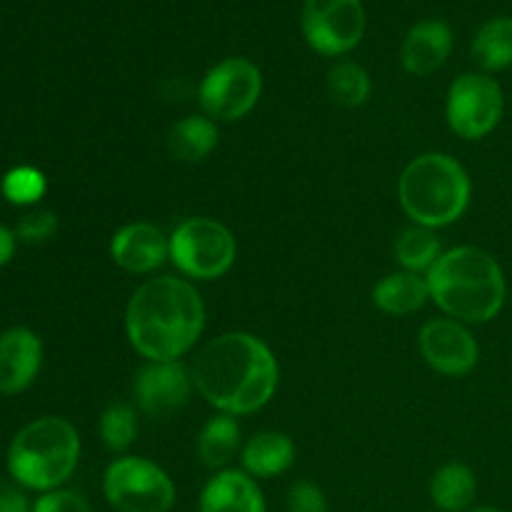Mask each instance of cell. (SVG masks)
<instances>
[{"label":"cell","mask_w":512,"mask_h":512,"mask_svg":"<svg viewBox=\"0 0 512 512\" xmlns=\"http://www.w3.org/2000/svg\"><path fill=\"white\" fill-rule=\"evenodd\" d=\"M280 370L273 350L250 333L210 340L193 365L198 393L225 415H250L273 400Z\"/></svg>","instance_id":"obj_1"},{"label":"cell","mask_w":512,"mask_h":512,"mask_svg":"<svg viewBox=\"0 0 512 512\" xmlns=\"http://www.w3.org/2000/svg\"><path fill=\"white\" fill-rule=\"evenodd\" d=\"M205 328V305L188 280L150 278L125 308L130 345L148 363H170L193 350Z\"/></svg>","instance_id":"obj_2"},{"label":"cell","mask_w":512,"mask_h":512,"mask_svg":"<svg viewBox=\"0 0 512 512\" xmlns=\"http://www.w3.org/2000/svg\"><path fill=\"white\" fill-rule=\"evenodd\" d=\"M428 285L430 300L458 323H490L508 300L503 268L488 250L475 245H460L440 255L430 268Z\"/></svg>","instance_id":"obj_3"},{"label":"cell","mask_w":512,"mask_h":512,"mask_svg":"<svg viewBox=\"0 0 512 512\" xmlns=\"http://www.w3.org/2000/svg\"><path fill=\"white\" fill-rule=\"evenodd\" d=\"M398 198L405 215L423 228H445L470 205L468 170L445 153H425L403 170Z\"/></svg>","instance_id":"obj_4"},{"label":"cell","mask_w":512,"mask_h":512,"mask_svg":"<svg viewBox=\"0 0 512 512\" xmlns=\"http://www.w3.org/2000/svg\"><path fill=\"white\" fill-rule=\"evenodd\" d=\"M78 430L63 418H38L25 425L8 448V473L20 488L50 493L78 468Z\"/></svg>","instance_id":"obj_5"},{"label":"cell","mask_w":512,"mask_h":512,"mask_svg":"<svg viewBox=\"0 0 512 512\" xmlns=\"http://www.w3.org/2000/svg\"><path fill=\"white\" fill-rule=\"evenodd\" d=\"M103 495L118 512H170L178 498L173 478L160 465L135 455H125L108 465Z\"/></svg>","instance_id":"obj_6"},{"label":"cell","mask_w":512,"mask_h":512,"mask_svg":"<svg viewBox=\"0 0 512 512\" xmlns=\"http://www.w3.org/2000/svg\"><path fill=\"white\" fill-rule=\"evenodd\" d=\"M235 238L213 218H188L170 235V260L195 280L223 278L235 263Z\"/></svg>","instance_id":"obj_7"},{"label":"cell","mask_w":512,"mask_h":512,"mask_svg":"<svg viewBox=\"0 0 512 512\" xmlns=\"http://www.w3.org/2000/svg\"><path fill=\"white\" fill-rule=\"evenodd\" d=\"M263 93L260 68L248 58H225L205 73L200 83V105L210 120L233 123L258 105Z\"/></svg>","instance_id":"obj_8"},{"label":"cell","mask_w":512,"mask_h":512,"mask_svg":"<svg viewBox=\"0 0 512 512\" xmlns=\"http://www.w3.org/2000/svg\"><path fill=\"white\" fill-rule=\"evenodd\" d=\"M505 113L503 88L488 73H465L448 90L445 115L458 138L480 140L493 133Z\"/></svg>","instance_id":"obj_9"},{"label":"cell","mask_w":512,"mask_h":512,"mask_svg":"<svg viewBox=\"0 0 512 512\" xmlns=\"http://www.w3.org/2000/svg\"><path fill=\"white\" fill-rule=\"evenodd\" d=\"M300 25L315 53L325 58H338L358 48L363 40V0H305Z\"/></svg>","instance_id":"obj_10"},{"label":"cell","mask_w":512,"mask_h":512,"mask_svg":"<svg viewBox=\"0 0 512 512\" xmlns=\"http://www.w3.org/2000/svg\"><path fill=\"white\" fill-rule=\"evenodd\" d=\"M193 388V373L180 360L143 365L133 380L135 403L153 420H165L185 408Z\"/></svg>","instance_id":"obj_11"},{"label":"cell","mask_w":512,"mask_h":512,"mask_svg":"<svg viewBox=\"0 0 512 512\" xmlns=\"http://www.w3.org/2000/svg\"><path fill=\"white\" fill-rule=\"evenodd\" d=\"M418 343L425 363L448 378H463V375L473 373L480 360L478 340L463 323L453 318H438L425 323Z\"/></svg>","instance_id":"obj_12"},{"label":"cell","mask_w":512,"mask_h":512,"mask_svg":"<svg viewBox=\"0 0 512 512\" xmlns=\"http://www.w3.org/2000/svg\"><path fill=\"white\" fill-rule=\"evenodd\" d=\"M110 258L128 273H153L170 258V238L153 223H128L110 240Z\"/></svg>","instance_id":"obj_13"},{"label":"cell","mask_w":512,"mask_h":512,"mask_svg":"<svg viewBox=\"0 0 512 512\" xmlns=\"http://www.w3.org/2000/svg\"><path fill=\"white\" fill-rule=\"evenodd\" d=\"M43 363V343L28 328L0 335V393L18 395L33 385Z\"/></svg>","instance_id":"obj_14"},{"label":"cell","mask_w":512,"mask_h":512,"mask_svg":"<svg viewBox=\"0 0 512 512\" xmlns=\"http://www.w3.org/2000/svg\"><path fill=\"white\" fill-rule=\"evenodd\" d=\"M450 53H453V30L445 20L438 18L415 23L400 45L403 68L408 73L420 75V78L443 68Z\"/></svg>","instance_id":"obj_15"},{"label":"cell","mask_w":512,"mask_h":512,"mask_svg":"<svg viewBox=\"0 0 512 512\" xmlns=\"http://www.w3.org/2000/svg\"><path fill=\"white\" fill-rule=\"evenodd\" d=\"M200 512H268L255 478L245 470H220L205 483L198 500Z\"/></svg>","instance_id":"obj_16"},{"label":"cell","mask_w":512,"mask_h":512,"mask_svg":"<svg viewBox=\"0 0 512 512\" xmlns=\"http://www.w3.org/2000/svg\"><path fill=\"white\" fill-rule=\"evenodd\" d=\"M240 460L250 478H278V475L288 473L290 465L295 463V443L285 433L265 430L245 443V448L240 450Z\"/></svg>","instance_id":"obj_17"},{"label":"cell","mask_w":512,"mask_h":512,"mask_svg":"<svg viewBox=\"0 0 512 512\" xmlns=\"http://www.w3.org/2000/svg\"><path fill=\"white\" fill-rule=\"evenodd\" d=\"M430 300V285L428 275L410 273V270H400V273H390L388 278L380 280L373 290V303L378 305L383 313L388 315H410L415 310L423 308Z\"/></svg>","instance_id":"obj_18"},{"label":"cell","mask_w":512,"mask_h":512,"mask_svg":"<svg viewBox=\"0 0 512 512\" xmlns=\"http://www.w3.org/2000/svg\"><path fill=\"white\" fill-rule=\"evenodd\" d=\"M478 495L475 473L463 463H448L430 480V500L443 512H468Z\"/></svg>","instance_id":"obj_19"},{"label":"cell","mask_w":512,"mask_h":512,"mask_svg":"<svg viewBox=\"0 0 512 512\" xmlns=\"http://www.w3.org/2000/svg\"><path fill=\"white\" fill-rule=\"evenodd\" d=\"M240 450V425L235 415L218 413L203 425L198 435V458L205 468L228 470Z\"/></svg>","instance_id":"obj_20"},{"label":"cell","mask_w":512,"mask_h":512,"mask_svg":"<svg viewBox=\"0 0 512 512\" xmlns=\"http://www.w3.org/2000/svg\"><path fill=\"white\" fill-rule=\"evenodd\" d=\"M218 145V125L208 115H188L168 133V150L180 163H200Z\"/></svg>","instance_id":"obj_21"},{"label":"cell","mask_w":512,"mask_h":512,"mask_svg":"<svg viewBox=\"0 0 512 512\" xmlns=\"http://www.w3.org/2000/svg\"><path fill=\"white\" fill-rule=\"evenodd\" d=\"M473 58L485 73H498L512 65V18L498 15L480 25L473 38Z\"/></svg>","instance_id":"obj_22"},{"label":"cell","mask_w":512,"mask_h":512,"mask_svg":"<svg viewBox=\"0 0 512 512\" xmlns=\"http://www.w3.org/2000/svg\"><path fill=\"white\" fill-rule=\"evenodd\" d=\"M440 255H443V248H440L438 235L430 228H423V225L403 230L400 238L395 240V260L410 273L428 275L430 268L438 263Z\"/></svg>","instance_id":"obj_23"},{"label":"cell","mask_w":512,"mask_h":512,"mask_svg":"<svg viewBox=\"0 0 512 512\" xmlns=\"http://www.w3.org/2000/svg\"><path fill=\"white\" fill-rule=\"evenodd\" d=\"M370 75L363 65L353 63V60H343V63L333 65L328 73V90L330 98L343 108H358L370 98Z\"/></svg>","instance_id":"obj_24"},{"label":"cell","mask_w":512,"mask_h":512,"mask_svg":"<svg viewBox=\"0 0 512 512\" xmlns=\"http://www.w3.org/2000/svg\"><path fill=\"white\" fill-rule=\"evenodd\" d=\"M98 433L110 453H125L135 443V435H138L135 410L125 403L108 405L98 420Z\"/></svg>","instance_id":"obj_25"},{"label":"cell","mask_w":512,"mask_h":512,"mask_svg":"<svg viewBox=\"0 0 512 512\" xmlns=\"http://www.w3.org/2000/svg\"><path fill=\"white\" fill-rule=\"evenodd\" d=\"M5 200L13 205H33L48 190L45 183V175L38 168H30V165H18V168L8 170L3 175V183H0Z\"/></svg>","instance_id":"obj_26"},{"label":"cell","mask_w":512,"mask_h":512,"mask_svg":"<svg viewBox=\"0 0 512 512\" xmlns=\"http://www.w3.org/2000/svg\"><path fill=\"white\" fill-rule=\"evenodd\" d=\"M285 510L288 512H328V498L323 488L313 480H298L290 485L285 495Z\"/></svg>","instance_id":"obj_27"},{"label":"cell","mask_w":512,"mask_h":512,"mask_svg":"<svg viewBox=\"0 0 512 512\" xmlns=\"http://www.w3.org/2000/svg\"><path fill=\"white\" fill-rule=\"evenodd\" d=\"M58 230V218L50 210H35V213H28L20 218L18 228H15V238H20L23 243L38 245L50 240Z\"/></svg>","instance_id":"obj_28"},{"label":"cell","mask_w":512,"mask_h":512,"mask_svg":"<svg viewBox=\"0 0 512 512\" xmlns=\"http://www.w3.org/2000/svg\"><path fill=\"white\" fill-rule=\"evenodd\" d=\"M33 512H93L90 503L75 490H50L40 493V498L33 503Z\"/></svg>","instance_id":"obj_29"},{"label":"cell","mask_w":512,"mask_h":512,"mask_svg":"<svg viewBox=\"0 0 512 512\" xmlns=\"http://www.w3.org/2000/svg\"><path fill=\"white\" fill-rule=\"evenodd\" d=\"M0 512H33L23 490L0 483Z\"/></svg>","instance_id":"obj_30"},{"label":"cell","mask_w":512,"mask_h":512,"mask_svg":"<svg viewBox=\"0 0 512 512\" xmlns=\"http://www.w3.org/2000/svg\"><path fill=\"white\" fill-rule=\"evenodd\" d=\"M15 253V235L5 225H0V268L10 263Z\"/></svg>","instance_id":"obj_31"},{"label":"cell","mask_w":512,"mask_h":512,"mask_svg":"<svg viewBox=\"0 0 512 512\" xmlns=\"http://www.w3.org/2000/svg\"><path fill=\"white\" fill-rule=\"evenodd\" d=\"M468 512H503V510H498V508H473Z\"/></svg>","instance_id":"obj_32"}]
</instances>
